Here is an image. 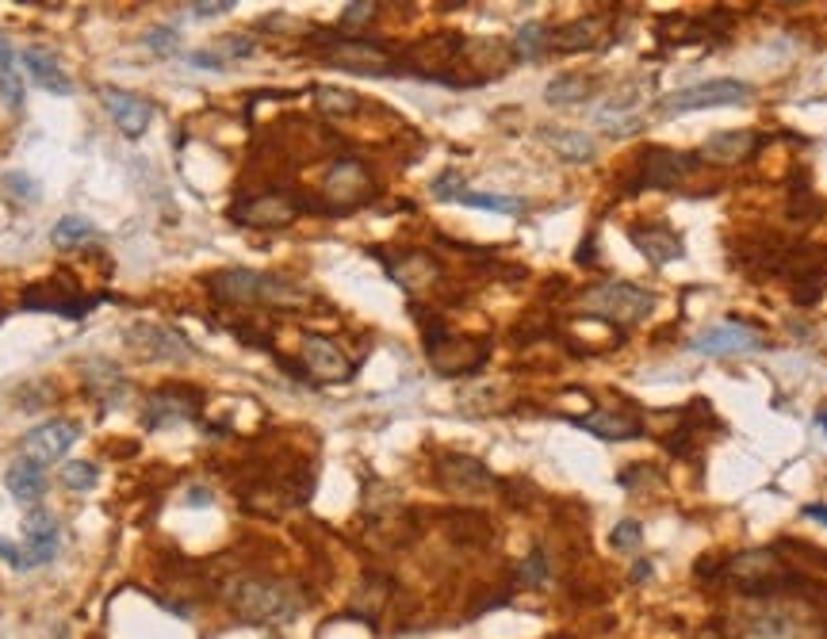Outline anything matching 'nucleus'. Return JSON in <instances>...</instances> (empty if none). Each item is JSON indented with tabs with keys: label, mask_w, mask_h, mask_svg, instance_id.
<instances>
[{
	"label": "nucleus",
	"mask_w": 827,
	"mask_h": 639,
	"mask_svg": "<svg viewBox=\"0 0 827 639\" xmlns=\"http://www.w3.org/2000/svg\"><path fill=\"white\" fill-rule=\"evenodd\" d=\"M226 602L249 625H287L303 609L299 594L269 574H238L226 582Z\"/></svg>",
	"instance_id": "nucleus-1"
},
{
	"label": "nucleus",
	"mask_w": 827,
	"mask_h": 639,
	"mask_svg": "<svg viewBox=\"0 0 827 639\" xmlns=\"http://www.w3.org/2000/svg\"><path fill=\"white\" fill-rule=\"evenodd\" d=\"M211 299L226 303V307H257V303H272V307H299L307 303V292L292 279L269 276V272L253 269H218L207 276Z\"/></svg>",
	"instance_id": "nucleus-2"
},
{
	"label": "nucleus",
	"mask_w": 827,
	"mask_h": 639,
	"mask_svg": "<svg viewBox=\"0 0 827 639\" xmlns=\"http://www.w3.org/2000/svg\"><path fill=\"white\" fill-rule=\"evenodd\" d=\"M579 307L590 318H602V322L636 326L655 310V295L639 284H628V279H605V284H594L579 295Z\"/></svg>",
	"instance_id": "nucleus-3"
},
{
	"label": "nucleus",
	"mask_w": 827,
	"mask_h": 639,
	"mask_svg": "<svg viewBox=\"0 0 827 639\" xmlns=\"http://www.w3.org/2000/svg\"><path fill=\"white\" fill-rule=\"evenodd\" d=\"M701 169V158L690 150H670V146H647L636 153V176H632V192H670L682 181H690Z\"/></svg>",
	"instance_id": "nucleus-4"
},
{
	"label": "nucleus",
	"mask_w": 827,
	"mask_h": 639,
	"mask_svg": "<svg viewBox=\"0 0 827 639\" xmlns=\"http://www.w3.org/2000/svg\"><path fill=\"white\" fill-rule=\"evenodd\" d=\"M755 89L747 81H736V77H716V81H701L690 84V89L670 92L667 100H659L655 112L659 115H690V112H709V107H736V104H751Z\"/></svg>",
	"instance_id": "nucleus-5"
},
{
	"label": "nucleus",
	"mask_w": 827,
	"mask_h": 639,
	"mask_svg": "<svg viewBox=\"0 0 827 639\" xmlns=\"http://www.w3.org/2000/svg\"><path fill=\"white\" fill-rule=\"evenodd\" d=\"M426 361L429 368L444 379L472 376V372H479L483 361H487V341L452 338V333H444V326L437 322L433 330H426Z\"/></svg>",
	"instance_id": "nucleus-6"
},
{
	"label": "nucleus",
	"mask_w": 827,
	"mask_h": 639,
	"mask_svg": "<svg viewBox=\"0 0 827 639\" xmlns=\"http://www.w3.org/2000/svg\"><path fill=\"white\" fill-rule=\"evenodd\" d=\"M322 58L330 61V66L345 69V73H356V77H387V73H399V66H395V54L387 50L384 43H376V38H330V43L322 46Z\"/></svg>",
	"instance_id": "nucleus-7"
},
{
	"label": "nucleus",
	"mask_w": 827,
	"mask_h": 639,
	"mask_svg": "<svg viewBox=\"0 0 827 639\" xmlns=\"http://www.w3.org/2000/svg\"><path fill=\"white\" fill-rule=\"evenodd\" d=\"M322 196L330 204L333 215H349L372 196V173L364 169V161L356 158H338L330 166L322 181Z\"/></svg>",
	"instance_id": "nucleus-8"
},
{
	"label": "nucleus",
	"mask_w": 827,
	"mask_h": 639,
	"mask_svg": "<svg viewBox=\"0 0 827 639\" xmlns=\"http://www.w3.org/2000/svg\"><path fill=\"white\" fill-rule=\"evenodd\" d=\"M303 204L287 192H261V196L238 199L230 207V218L241 226H253V230H284L299 218Z\"/></svg>",
	"instance_id": "nucleus-9"
},
{
	"label": "nucleus",
	"mask_w": 827,
	"mask_h": 639,
	"mask_svg": "<svg viewBox=\"0 0 827 639\" xmlns=\"http://www.w3.org/2000/svg\"><path fill=\"white\" fill-rule=\"evenodd\" d=\"M77 441H81V425L66 422V418H50V422H43V425L23 433L20 456L31 459V464H38V467H46V464H58Z\"/></svg>",
	"instance_id": "nucleus-10"
},
{
	"label": "nucleus",
	"mask_w": 827,
	"mask_h": 639,
	"mask_svg": "<svg viewBox=\"0 0 827 639\" xmlns=\"http://www.w3.org/2000/svg\"><path fill=\"white\" fill-rule=\"evenodd\" d=\"M762 349H767V338L744 322L713 326V330L698 333V338L690 341V353L713 356V361H721V356H751V353H762Z\"/></svg>",
	"instance_id": "nucleus-11"
},
{
	"label": "nucleus",
	"mask_w": 827,
	"mask_h": 639,
	"mask_svg": "<svg viewBox=\"0 0 827 639\" xmlns=\"http://www.w3.org/2000/svg\"><path fill=\"white\" fill-rule=\"evenodd\" d=\"M299 356H303V368H307L318 384H349L356 372V364L345 356V349H341L338 341L322 338V333H307L299 345Z\"/></svg>",
	"instance_id": "nucleus-12"
},
{
	"label": "nucleus",
	"mask_w": 827,
	"mask_h": 639,
	"mask_svg": "<svg viewBox=\"0 0 827 639\" xmlns=\"http://www.w3.org/2000/svg\"><path fill=\"white\" fill-rule=\"evenodd\" d=\"M437 482H441V490H449V494H460V498L487 494V490L498 487L495 475H490V467L483 464V459L460 456V452H452V456L437 459Z\"/></svg>",
	"instance_id": "nucleus-13"
},
{
	"label": "nucleus",
	"mask_w": 827,
	"mask_h": 639,
	"mask_svg": "<svg viewBox=\"0 0 827 639\" xmlns=\"http://www.w3.org/2000/svg\"><path fill=\"white\" fill-rule=\"evenodd\" d=\"M127 341L131 349H135L138 356H146V361H192L196 356V349L189 345V338L177 330H169V326H158V322H135L127 330Z\"/></svg>",
	"instance_id": "nucleus-14"
},
{
	"label": "nucleus",
	"mask_w": 827,
	"mask_h": 639,
	"mask_svg": "<svg viewBox=\"0 0 827 639\" xmlns=\"http://www.w3.org/2000/svg\"><path fill=\"white\" fill-rule=\"evenodd\" d=\"M628 241L636 246V253L644 256L652 269H667V264H675V261H682V256H686V241L678 238L667 222L628 226Z\"/></svg>",
	"instance_id": "nucleus-15"
},
{
	"label": "nucleus",
	"mask_w": 827,
	"mask_h": 639,
	"mask_svg": "<svg viewBox=\"0 0 827 639\" xmlns=\"http://www.w3.org/2000/svg\"><path fill=\"white\" fill-rule=\"evenodd\" d=\"M100 100H104L107 115H112L115 127H120L127 138H143L146 127L154 123V104L146 96H138V92L104 84V89H100Z\"/></svg>",
	"instance_id": "nucleus-16"
},
{
	"label": "nucleus",
	"mask_w": 827,
	"mask_h": 639,
	"mask_svg": "<svg viewBox=\"0 0 827 639\" xmlns=\"http://www.w3.org/2000/svg\"><path fill=\"white\" fill-rule=\"evenodd\" d=\"M200 414V395L192 387H161L146 399L143 410V425L146 429H161L173 422H192Z\"/></svg>",
	"instance_id": "nucleus-17"
},
{
	"label": "nucleus",
	"mask_w": 827,
	"mask_h": 639,
	"mask_svg": "<svg viewBox=\"0 0 827 639\" xmlns=\"http://www.w3.org/2000/svg\"><path fill=\"white\" fill-rule=\"evenodd\" d=\"M384 269L403 292H421V287H433L441 279V261L426 249H403L395 256H384Z\"/></svg>",
	"instance_id": "nucleus-18"
},
{
	"label": "nucleus",
	"mask_w": 827,
	"mask_h": 639,
	"mask_svg": "<svg viewBox=\"0 0 827 639\" xmlns=\"http://www.w3.org/2000/svg\"><path fill=\"white\" fill-rule=\"evenodd\" d=\"M762 146V135L759 130H716V135H709L705 142H701L698 158L701 166H739V161H747L755 150Z\"/></svg>",
	"instance_id": "nucleus-19"
},
{
	"label": "nucleus",
	"mask_w": 827,
	"mask_h": 639,
	"mask_svg": "<svg viewBox=\"0 0 827 639\" xmlns=\"http://www.w3.org/2000/svg\"><path fill=\"white\" fill-rule=\"evenodd\" d=\"M575 425L587 429L598 441H636L644 433V418L628 407H602L587 418H575Z\"/></svg>",
	"instance_id": "nucleus-20"
},
{
	"label": "nucleus",
	"mask_w": 827,
	"mask_h": 639,
	"mask_svg": "<svg viewBox=\"0 0 827 639\" xmlns=\"http://www.w3.org/2000/svg\"><path fill=\"white\" fill-rule=\"evenodd\" d=\"M20 528H23V563L27 567L50 563L54 551H58V521H54V513L31 510Z\"/></svg>",
	"instance_id": "nucleus-21"
},
{
	"label": "nucleus",
	"mask_w": 827,
	"mask_h": 639,
	"mask_svg": "<svg viewBox=\"0 0 827 639\" xmlns=\"http://www.w3.org/2000/svg\"><path fill=\"white\" fill-rule=\"evenodd\" d=\"M610 31V20L605 15H579V20H567L552 31V50L556 54H582V50H598Z\"/></svg>",
	"instance_id": "nucleus-22"
},
{
	"label": "nucleus",
	"mask_w": 827,
	"mask_h": 639,
	"mask_svg": "<svg viewBox=\"0 0 827 639\" xmlns=\"http://www.w3.org/2000/svg\"><path fill=\"white\" fill-rule=\"evenodd\" d=\"M23 69H27L31 81H35L38 89L58 92V96H69V92H73V81H69L66 69L58 66V58L38 50V46H27V50H23Z\"/></svg>",
	"instance_id": "nucleus-23"
},
{
	"label": "nucleus",
	"mask_w": 827,
	"mask_h": 639,
	"mask_svg": "<svg viewBox=\"0 0 827 639\" xmlns=\"http://www.w3.org/2000/svg\"><path fill=\"white\" fill-rule=\"evenodd\" d=\"M84 387H89V391L97 395L104 407H115V402L127 395V379H123V372L115 368L112 361H89V364H84Z\"/></svg>",
	"instance_id": "nucleus-24"
},
{
	"label": "nucleus",
	"mask_w": 827,
	"mask_h": 639,
	"mask_svg": "<svg viewBox=\"0 0 827 639\" xmlns=\"http://www.w3.org/2000/svg\"><path fill=\"white\" fill-rule=\"evenodd\" d=\"M4 487L15 502H38V498L46 494V475L43 467L31 464V459H15L4 471Z\"/></svg>",
	"instance_id": "nucleus-25"
},
{
	"label": "nucleus",
	"mask_w": 827,
	"mask_h": 639,
	"mask_svg": "<svg viewBox=\"0 0 827 639\" xmlns=\"http://www.w3.org/2000/svg\"><path fill=\"white\" fill-rule=\"evenodd\" d=\"M544 142L552 146V150L559 153L564 161H571V166H587L590 158L598 153L594 138L587 135V130H567V127H548L544 130Z\"/></svg>",
	"instance_id": "nucleus-26"
},
{
	"label": "nucleus",
	"mask_w": 827,
	"mask_h": 639,
	"mask_svg": "<svg viewBox=\"0 0 827 639\" xmlns=\"http://www.w3.org/2000/svg\"><path fill=\"white\" fill-rule=\"evenodd\" d=\"M594 89H598L594 77H587V73H559V77H552V81L544 84V100H548V104H556V107L582 104V100L594 96Z\"/></svg>",
	"instance_id": "nucleus-27"
},
{
	"label": "nucleus",
	"mask_w": 827,
	"mask_h": 639,
	"mask_svg": "<svg viewBox=\"0 0 827 639\" xmlns=\"http://www.w3.org/2000/svg\"><path fill=\"white\" fill-rule=\"evenodd\" d=\"M510 50L518 61H541L544 50H552V31L544 27L541 20L521 23L518 35H513V43H510Z\"/></svg>",
	"instance_id": "nucleus-28"
},
{
	"label": "nucleus",
	"mask_w": 827,
	"mask_h": 639,
	"mask_svg": "<svg viewBox=\"0 0 827 639\" xmlns=\"http://www.w3.org/2000/svg\"><path fill=\"white\" fill-rule=\"evenodd\" d=\"M315 107L330 119H349V115L361 112V96L349 89H338V84H318L315 89Z\"/></svg>",
	"instance_id": "nucleus-29"
},
{
	"label": "nucleus",
	"mask_w": 827,
	"mask_h": 639,
	"mask_svg": "<svg viewBox=\"0 0 827 639\" xmlns=\"http://www.w3.org/2000/svg\"><path fill=\"white\" fill-rule=\"evenodd\" d=\"M0 96H4V104L12 107V112L23 107V77L20 69H15V54L4 35H0Z\"/></svg>",
	"instance_id": "nucleus-30"
},
{
	"label": "nucleus",
	"mask_w": 827,
	"mask_h": 639,
	"mask_svg": "<svg viewBox=\"0 0 827 639\" xmlns=\"http://www.w3.org/2000/svg\"><path fill=\"white\" fill-rule=\"evenodd\" d=\"M97 233V226L89 222L84 215H66L61 222H54V230H50V241L58 249H73V246H84V241Z\"/></svg>",
	"instance_id": "nucleus-31"
},
{
	"label": "nucleus",
	"mask_w": 827,
	"mask_h": 639,
	"mask_svg": "<svg viewBox=\"0 0 827 639\" xmlns=\"http://www.w3.org/2000/svg\"><path fill=\"white\" fill-rule=\"evenodd\" d=\"M548 579H552V559H548V551H544V548H533V551H529V556L518 563V582H521V586H529V590H541V586H548Z\"/></svg>",
	"instance_id": "nucleus-32"
},
{
	"label": "nucleus",
	"mask_w": 827,
	"mask_h": 639,
	"mask_svg": "<svg viewBox=\"0 0 827 639\" xmlns=\"http://www.w3.org/2000/svg\"><path fill=\"white\" fill-rule=\"evenodd\" d=\"M456 204L483 207V212H502V215H521V212H525V199H518V196H479V192H464Z\"/></svg>",
	"instance_id": "nucleus-33"
},
{
	"label": "nucleus",
	"mask_w": 827,
	"mask_h": 639,
	"mask_svg": "<svg viewBox=\"0 0 827 639\" xmlns=\"http://www.w3.org/2000/svg\"><path fill=\"white\" fill-rule=\"evenodd\" d=\"M58 475H61V487H69V490H92L100 479L97 464H89V459H73V464H66Z\"/></svg>",
	"instance_id": "nucleus-34"
},
{
	"label": "nucleus",
	"mask_w": 827,
	"mask_h": 639,
	"mask_svg": "<svg viewBox=\"0 0 827 639\" xmlns=\"http://www.w3.org/2000/svg\"><path fill=\"white\" fill-rule=\"evenodd\" d=\"M253 50H257V43L249 35H223L215 46H211V54H215L223 66H230V61H238V58H249Z\"/></svg>",
	"instance_id": "nucleus-35"
},
{
	"label": "nucleus",
	"mask_w": 827,
	"mask_h": 639,
	"mask_svg": "<svg viewBox=\"0 0 827 639\" xmlns=\"http://www.w3.org/2000/svg\"><path fill=\"white\" fill-rule=\"evenodd\" d=\"M379 15V4L376 0H353V4L341 8V27L353 31V27H364V23H372Z\"/></svg>",
	"instance_id": "nucleus-36"
},
{
	"label": "nucleus",
	"mask_w": 827,
	"mask_h": 639,
	"mask_svg": "<svg viewBox=\"0 0 827 639\" xmlns=\"http://www.w3.org/2000/svg\"><path fill=\"white\" fill-rule=\"evenodd\" d=\"M0 189L12 199H20V204H38V184L31 181L27 173H8L4 181H0Z\"/></svg>",
	"instance_id": "nucleus-37"
},
{
	"label": "nucleus",
	"mask_w": 827,
	"mask_h": 639,
	"mask_svg": "<svg viewBox=\"0 0 827 639\" xmlns=\"http://www.w3.org/2000/svg\"><path fill=\"white\" fill-rule=\"evenodd\" d=\"M610 544L618 551H636L639 544H644V525H639V521H632V517L628 521H618V528L610 533Z\"/></svg>",
	"instance_id": "nucleus-38"
},
{
	"label": "nucleus",
	"mask_w": 827,
	"mask_h": 639,
	"mask_svg": "<svg viewBox=\"0 0 827 639\" xmlns=\"http://www.w3.org/2000/svg\"><path fill=\"white\" fill-rule=\"evenodd\" d=\"M429 192H433V199H460L467 189H464V176H460L456 169H444V173L437 176L433 189H429Z\"/></svg>",
	"instance_id": "nucleus-39"
},
{
	"label": "nucleus",
	"mask_w": 827,
	"mask_h": 639,
	"mask_svg": "<svg viewBox=\"0 0 827 639\" xmlns=\"http://www.w3.org/2000/svg\"><path fill=\"white\" fill-rule=\"evenodd\" d=\"M146 46H150V50H158V54L177 50V31H173V27H154V31H146Z\"/></svg>",
	"instance_id": "nucleus-40"
},
{
	"label": "nucleus",
	"mask_w": 827,
	"mask_h": 639,
	"mask_svg": "<svg viewBox=\"0 0 827 639\" xmlns=\"http://www.w3.org/2000/svg\"><path fill=\"white\" fill-rule=\"evenodd\" d=\"M230 8H238V4H234V0H200V4H192V15L211 20V15H226Z\"/></svg>",
	"instance_id": "nucleus-41"
},
{
	"label": "nucleus",
	"mask_w": 827,
	"mask_h": 639,
	"mask_svg": "<svg viewBox=\"0 0 827 639\" xmlns=\"http://www.w3.org/2000/svg\"><path fill=\"white\" fill-rule=\"evenodd\" d=\"M652 574H655V567L647 563V559H639V563L632 567V582H644V579H652Z\"/></svg>",
	"instance_id": "nucleus-42"
},
{
	"label": "nucleus",
	"mask_w": 827,
	"mask_h": 639,
	"mask_svg": "<svg viewBox=\"0 0 827 639\" xmlns=\"http://www.w3.org/2000/svg\"><path fill=\"white\" fill-rule=\"evenodd\" d=\"M189 505H211V490L192 487V490H189Z\"/></svg>",
	"instance_id": "nucleus-43"
},
{
	"label": "nucleus",
	"mask_w": 827,
	"mask_h": 639,
	"mask_svg": "<svg viewBox=\"0 0 827 639\" xmlns=\"http://www.w3.org/2000/svg\"><path fill=\"white\" fill-rule=\"evenodd\" d=\"M805 517L824 521V525H827V505H805Z\"/></svg>",
	"instance_id": "nucleus-44"
},
{
	"label": "nucleus",
	"mask_w": 827,
	"mask_h": 639,
	"mask_svg": "<svg viewBox=\"0 0 827 639\" xmlns=\"http://www.w3.org/2000/svg\"><path fill=\"white\" fill-rule=\"evenodd\" d=\"M816 425H820V429H824V433H827V402H824V407H820V410H816Z\"/></svg>",
	"instance_id": "nucleus-45"
}]
</instances>
